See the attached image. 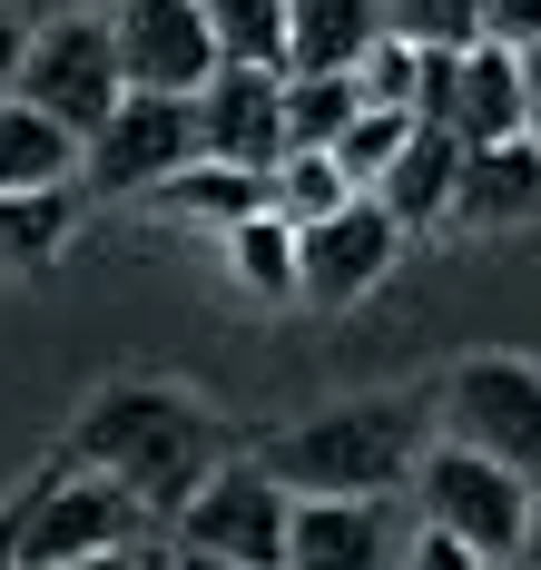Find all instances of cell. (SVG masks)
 <instances>
[{
    "label": "cell",
    "instance_id": "obj_1",
    "mask_svg": "<svg viewBox=\"0 0 541 570\" xmlns=\"http://www.w3.org/2000/svg\"><path fill=\"white\" fill-rule=\"evenodd\" d=\"M79 462H89V472H109V482H128L148 512L168 521L187 492L227 462V423L187 394V384L138 374V384L89 394V413H79Z\"/></svg>",
    "mask_w": 541,
    "mask_h": 570
},
{
    "label": "cell",
    "instance_id": "obj_2",
    "mask_svg": "<svg viewBox=\"0 0 541 570\" xmlns=\"http://www.w3.org/2000/svg\"><path fill=\"white\" fill-rule=\"evenodd\" d=\"M423 443H433V394H374L305 413L286 433L256 443V472L286 482L296 502H355V492H404Z\"/></svg>",
    "mask_w": 541,
    "mask_h": 570
},
{
    "label": "cell",
    "instance_id": "obj_3",
    "mask_svg": "<svg viewBox=\"0 0 541 570\" xmlns=\"http://www.w3.org/2000/svg\"><path fill=\"white\" fill-rule=\"evenodd\" d=\"M158 512L109 482V472H60V462H40L30 482H20V570H60V561H89V551H119V541H148Z\"/></svg>",
    "mask_w": 541,
    "mask_h": 570
},
{
    "label": "cell",
    "instance_id": "obj_4",
    "mask_svg": "<svg viewBox=\"0 0 541 570\" xmlns=\"http://www.w3.org/2000/svg\"><path fill=\"white\" fill-rule=\"evenodd\" d=\"M433 433L532 482L541 472V364H522V354H463L433 384Z\"/></svg>",
    "mask_w": 541,
    "mask_h": 570
},
{
    "label": "cell",
    "instance_id": "obj_5",
    "mask_svg": "<svg viewBox=\"0 0 541 570\" xmlns=\"http://www.w3.org/2000/svg\"><path fill=\"white\" fill-rule=\"evenodd\" d=\"M404 502H414V521L453 531V541L492 570V561H512V551H522V502H532V482L433 433V443H423V462H414V482H404Z\"/></svg>",
    "mask_w": 541,
    "mask_h": 570
},
{
    "label": "cell",
    "instance_id": "obj_6",
    "mask_svg": "<svg viewBox=\"0 0 541 570\" xmlns=\"http://www.w3.org/2000/svg\"><path fill=\"white\" fill-rule=\"evenodd\" d=\"M10 99L50 109L69 138H89V128L128 99V69H119V30H109V10H99V20H40V30H30V50H20Z\"/></svg>",
    "mask_w": 541,
    "mask_h": 570
},
{
    "label": "cell",
    "instance_id": "obj_7",
    "mask_svg": "<svg viewBox=\"0 0 541 570\" xmlns=\"http://www.w3.org/2000/svg\"><path fill=\"white\" fill-rule=\"evenodd\" d=\"M197 158V99L168 89H128L119 109L79 138V197H148L158 177Z\"/></svg>",
    "mask_w": 541,
    "mask_h": 570
},
{
    "label": "cell",
    "instance_id": "obj_8",
    "mask_svg": "<svg viewBox=\"0 0 541 570\" xmlns=\"http://www.w3.org/2000/svg\"><path fill=\"white\" fill-rule=\"evenodd\" d=\"M286 512H296V492L266 482L256 453L246 462L227 453L168 521H178V551H207V561H237V570H276L286 561Z\"/></svg>",
    "mask_w": 541,
    "mask_h": 570
},
{
    "label": "cell",
    "instance_id": "obj_9",
    "mask_svg": "<svg viewBox=\"0 0 541 570\" xmlns=\"http://www.w3.org/2000/svg\"><path fill=\"white\" fill-rule=\"evenodd\" d=\"M394 256H404V227L384 217V197H345L315 227H296V295L305 305H364L394 276Z\"/></svg>",
    "mask_w": 541,
    "mask_h": 570
},
{
    "label": "cell",
    "instance_id": "obj_10",
    "mask_svg": "<svg viewBox=\"0 0 541 570\" xmlns=\"http://www.w3.org/2000/svg\"><path fill=\"white\" fill-rule=\"evenodd\" d=\"M414 541L404 492H355V502H296L286 512V561L276 570H394Z\"/></svg>",
    "mask_w": 541,
    "mask_h": 570
},
{
    "label": "cell",
    "instance_id": "obj_11",
    "mask_svg": "<svg viewBox=\"0 0 541 570\" xmlns=\"http://www.w3.org/2000/svg\"><path fill=\"white\" fill-rule=\"evenodd\" d=\"M286 69H256V59H217L207 89H197V158H227V168H276L286 158Z\"/></svg>",
    "mask_w": 541,
    "mask_h": 570
},
{
    "label": "cell",
    "instance_id": "obj_12",
    "mask_svg": "<svg viewBox=\"0 0 541 570\" xmlns=\"http://www.w3.org/2000/svg\"><path fill=\"white\" fill-rule=\"evenodd\" d=\"M109 30H119L128 89L197 99V89H207V69H217V40H207V10H197V0H119V10H109Z\"/></svg>",
    "mask_w": 541,
    "mask_h": 570
},
{
    "label": "cell",
    "instance_id": "obj_13",
    "mask_svg": "<svg viewBox=\"0 0 541 570\" xmlns=\"http://www.w3.org/2000/svg\"><path fill=\"white\" fill-rule=\"evenodd\" d=\"M443 227H463V236H522V227H541V138L463 148V177H453Z\"/></svg>",
    "mask_w": 541,
    "mask_h": 570
},
{
    "label": "cell",
    "instance_id": "obj_14",
    "mask_svg": "<svg viewBox=\"0 0 541 570\" xmlns=\"http://www.w3.org/2000/svg\"><path fill=\"white\" fill-rule=\"evenodd\" d=\"M453 177H463V138H453V128H433V118H414V128H404V148H394V168L374 177L364 197H384V217L414 236V227H443Z\"/></svg>",
    "mask_w": 541,
    "mask_h": 570
},
{
    "label": "cell",
    "instance_id": "obj_15",
    "mask_svg": "<svg viewBox=\"0 0 541 570\" xmlns=\"http://www.w3.org/2000/svg\"><path fill=\"white\" fill-rule=\"evenodd\" d=\"M443 128H453L463 148L532 138V128H522V59L502 50V40H473V50L453 59V109H443Z\"/></svg>",
    "mask_w": 541,
    "mask_h": 570
},
{
    "label": "cell",
    "instance_id": "obj_16",
    "mask_svg": "<svg viewBox=\"0 0 541 570\" xmlns=\"http://www.w3.org/2000/svg\"><path fill=\"white\" fill-rule=\"evenodd\" d=\"M384 40V0H286V69H355Z\"/></svg>",
    "mask_w": 541,
    "mask_h": 570
},
{
    "label": "cell",
    "instance_id": "obj_17",
    "mask_svg": "<svg viewBox=\"0 0 541 570\" xmlns=\"http://www.w3.org/2000/svg\"><path fill=\"white\" fill-rule=\"evenodd\" d=\"M148 207H168V217H197V227H237V217H266V177L256 168H227V158H187L178 177H158L148 187Z\"/></svg>",
    "mask_w": 541,
    "mask_h": 570
},
{
    "label": "cell",
    "instance_id": "obj_18",
    "mask_svg": "<svg viewBox=\"0 0 541 570\" xmlns=\"http://www.w3.org/2000/svg\"><path fill=\"white\" fill-rule=\"evenodd\" d=\"M0 187H79V138L30 99H0Z\"/></svg>",
    "mask_w": 541,
    "mask_h": 570
},
{
    "label": "cell",
    "instance_id": "obj_19",
    "mask_svg": "<svg viewBox=\"0 0 541 570\" xmlns=\"http://www.w3.org/2000/svg\"><path fill=\"white\" fill-rule=\"evenodd\" d=\"M69 227H79V187H0V266L10 276L50 266Z\"/></svg>",
    "mask_w": 541,
    "mask_h": 570
},
{
    "label": "cell",
    "instance_id": "obj_20",
    "mask_svg": "<svg viewBox=\"0 0 541 570\" xmlns=\"http://www.w3.org/2000/svg\"><path fill=\"white\" fill-rule=\"evenodd\" d=\"M364 109L355 69H286V99H276V118H286V148H335V128Z\"/></svg>",
    "mask_w": 541,
    "mask_h": 570
},
{
    "label": "cell",
    "instance_id": "obj_21",
    "mask_svg": "<svg viewBox=\"0 0 541 570\" xmlns=\"http://www.w3.org/2000/svg\"><path fill=\"white\" fill-rule=\"evenodd\" d=\"M227 256H237L246 295L296 305V227H286V217H237V227H227Z\"/></svg>",
    "mask_w": 541,
    "mask_h": 570
},
{
    "label": "cell",
    "instance_id": "obj_22",
    "mask_svg": "<svg viewBox=\"0 0 541 570\" xmlns=\"http://www.w3.org/2000/svg\"><path fill=\"white\" fill-rule=\"evenodd\" d=\"M197 10H207V40H217V59L286 69V0H197Z\"/></svg>",
    "mask_w": 541,
    "mask_h": 570
},
{
    "label": "cell",
    "instance_id": "obj_23",
    "mask_svg": "<svg viewBox=\"0 0 541 570\" xmlns=\"http://www.w3.org/2000/svg\"><path fill=\"white\" fill-rule=\"evenodd\" d=\"M404 128H414V109H374V99H364V109L335 128V148H325V158H335V177H345V187H374V177L394 168Z\"/></svg>",
    "mask_w": 541,
    "mask_h": 570
},
{
    "label": "cell",
    "instance_id": "obj_24",
    "mask_svg": "<svg viewBox=\"0 0 541 570\" xmlns=\"http://www.w3.org/2000/svg\"><path fill=\"white\" fill-rule=\"evenodd\" d=\"M384 30L414 50H473L482 40V0H384Z\"/></svg>",
    "mask_w": 541,
    "mask_h": 570
},
{
    "label": "cell",
    "instance_id": "obj_25",
    "mask_svg": "<svg viewBox=\"0 0 541 570\" xmlns=\"http://www.w3.org/2000/svg\"><path fill=\"white\" fill-rule=\"evenodd\" d=\"M355 89L374 99V109H414V40H394V30H384V40L355 59Z\"/></svg>",
    "mask_w": 541,
    "mask_h": 570
},
{
    "label": "cell",
    "instance_id": "obj_26",
    "mask_svg": "<svg viewBox=\"0 0 541 570\" xmlns=\"http://www.w3.org/2000/svg\"><path fill=\"white\" fill-rule=\"evenodd\" d=\"M482 40L532 50V40H541V0H482Z\"/></svg>",
    "mask_w": 541,
    "mask_h": 570
},
{
    "label": "cell",
    "instance_id": "obj_27",
    "mask_svg": "<svg viewBox=\"0 0 541 570\" xmlns=\"http://www.w3.org/2000/svg\"><path fill=\"white\" fill-rule=\"evenodd\" d=\"M394 570H482L473 551H463V541H453V531H433V521H414V541H404V561Z\"/></svg>",
    "mask_w": 541,
    "mask_h": 570
},
{
    "label": "cell",
    "instance_id": "obj_28",
    "mask_svg": "<svg viewBox=\"0 0 541 570\" xmlns=\"http://www.w3.org/2000/svg\"><path fill=\"white\" fill-rule=\"evenodd\" d=\"M20 50H30V20L0 0V99H10V79H20Z\"/></svg>",
    "mask_w": 541,
    "mask_h": 570
},
{
    "label": "cell",
    "instance_id": "obj_29",
    "mask_svg": "<svg viewBox=\"0 0 541 570\" xmlns=\"http://www.w3.org/2000/svg\"><path fill=\"white\" fill-rule=\"evenodd\" d=\"M10 10L40 30V20H99V10H119V0H10Z\"/></svg>",
    "mask_w": 541,
    "mask_h": 570
},
{
    "label": "cell",
    "instance_id": "obj_30",
    "mask_svg": "<svg viewBox=\"0 0 541 570\" xmlns=\"http://www.w3.org/2000/svg\"><path fill=\"white\" fill-rule=\"evenodd\" d=\"M168 551H148V541H119V551H89V561H60V570H158Z\"/></svg>",
    "mask_w": 541,
    "mask_h": 570
},
{
    "label": "cell",
    "instance_id": "obj_31",
    "mask_svg": "<svg viewBox=\"0 0 541 570\" xmlns=\"http://www.w3.org/2000/svg\"><path fill=\"white\" fill-rule=\"evenodd\" d=\"M512 59H522V128L541 138V40H532V50H512Z\"/></svg>",
    "mask_w": 541,
    "mask_h": 570
},
{
    "label": "cell",
    "instance_id": "obj_32",
    "mask_svg": "<svg viewBox=\"0 0 541 570\" xmlns=\"http://www.w3.org/2000/svg\"><path fill=\"white\" fill-rule=\"evenodd\" d=\"M522 570H541V472H532V502H522V551H512Z\"/></svg>",
    "mask_w": 541,
    "mask_h": 570
},
{
    "label": "cell",
    "instance_id": "obj_33",
    "mask_svg": "<svg viewBox=\"0 0 541 570\" xmlns=\"http://www.w3.org/2000/svg\"><path fill=\"white\" fill-rule=\"evenodd\" d=\"M0 570H20V492L0 502Z\"/></svg>",
    "mask_w": 541,
    "mask_h": 570
},
{
    "label": "cell",
    "instance_id": "obj_34",
    "mask_svg": "<svg viewBox=\"0 0 541 570\" xmlns=\"http://www.w3.org/2000/svg\"><path fill=\"white\" fill-rule=\"evenodd\" d=\"M158 570H237V561H207V551H168Z\"/></svg>",
    "mask_w": 541,
    "mask_h": 570
},
{
    "label": "cell",
    "instance_id": "obj_35",
    "mask_svg": "<svg viewBox=\"0 0 541 570\" xmlns=\"http://www.w3.org/2000/svg\"><path fill=\"white\" fill-rule=\"evenodd\" d=\"M492 570H522V561H492Z\"/></svg>",
    "mask_w": 541,
    "mask_h": 570
}]
</instances>
